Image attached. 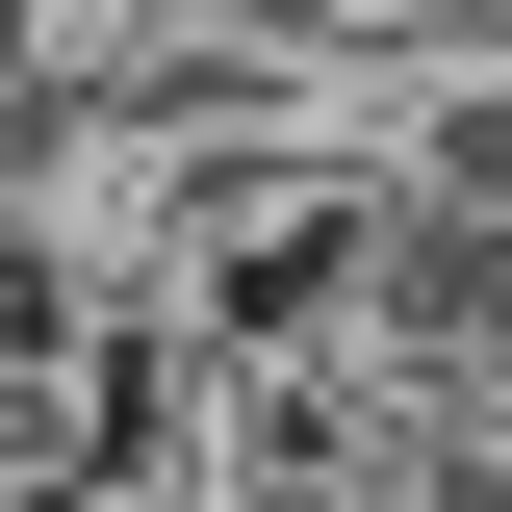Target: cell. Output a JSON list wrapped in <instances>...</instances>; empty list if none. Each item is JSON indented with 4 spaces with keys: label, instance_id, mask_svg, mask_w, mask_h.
<instances>
[{
    "label": "cell",
    "instance_id": "obj_1",
    "mask_svg": "<svg viewBox=\"0 0 512 512\" xmlns=\"http://www.w3.org/2000/svg\"><path fill=\"white\" fill-rule=\"evenodd\" d=\"M128 308V256H103V205L52 180V154H0V410L26 384H77V333Z\"/></svg>",
    "mask_w": 512,
    "mask_h": 512
},
{
    "label": "cell",
    "instance_id": "obj_2",
    "mask_svg": "<svg viewBox=\"0 0 512 512\" xmlns=\"http://www.w3.org/2000/svg\"><path fill=\"white\" fill-rule=\"evenodd\" d=\"M410 77H512V0H410Z\"/></svg>",
    "mask_w": 512,
    "mask_h": 512
}]
</instances>
